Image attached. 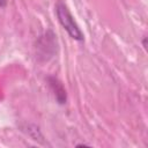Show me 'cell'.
<instances>
[{"mask_svg":"<svg viewBox=\"0 0 148 148\" xmlns=\"http://www.w3.org/2000/svg\"><path fill=\"white\" fill-rule=\"evenodd\" d=\"M56 12H57V16L58 20L60 22V24L62 25V28L68 32V35L76 39V40H82L83 39V34L80 30L77 23L75 22L74 17L72 16L71 12L68 10L67 6L62 2H58L56 6Z\"/></svg>","mask_w":148,"mask_h":148,"instance_id":"6da1fadb","label":"cell"},{"mask_svg":"<svg viewBox=\"0 0 148 148\" xmlns=\"http://www.w3.org/2000/svg\"><path fill=\"white\" fill-rule=\"evenodd\" d=\"M6 5V0H0V6H5Z\"/></svg>","mask_w":148,"mask_h":148,"instance_id":"7a4b0ae2","label":"cell"}]
</instances>
